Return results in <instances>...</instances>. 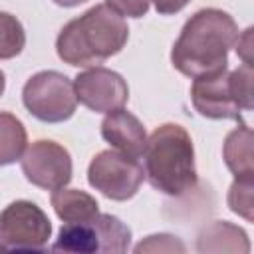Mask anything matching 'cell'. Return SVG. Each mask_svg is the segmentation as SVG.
<instances>
[{
  "instance_id": "6da1fadb",
  "label": "cell",
  "mask_w": 254,
  "mask_h": 254,
  "mask_svg": "<svg viewBox=\"0 0 254 254\" xmlns=\"http://www.w3.org/2000/svg\"><path fill=\"white\" fill-rule=\"evenodd\" d=\"M238 24L220 8H202L183 26L171 50V64L194 79L228 67V52L238 38Z\"/></svg>"
},
{
  "instance_id": "7a4b0ae2",
  "label": "cell",
  "mask_w": 254,
  "mask_h": 254,
  "mask_svg": "<svg viewBox=\"0 0 254 254\" xmlns=\"http://www.w3.org/2000/svg\"><path fill=\"white\" fill-rule=\"evenodd\" d=\"M127 40L129 26L125 18L107 4H95L60 30L56 52L67 65L93 67L119 54Z\"/></svg>"
},
{
  "instance_id": "3957f363",
  "label": "cell",
  "mask_w": 254,
  "mask_h": 254,
  "mask_svg": "<svg viewBox=\"0 0 254 254\" xmlns=\"http://www.w3.org/2000/svg\"><path fill=\"white\" fill-rule=\"evenodd\" d=\"M143 159L145 179L167 196H183L198 183L194 145L189 131L179 123L159 125L147 137Z\"/></svg>"
},
{
  "instance_id": "277c9868",
  "label": "cell",
  "mask_w": 254,
  "mask_h": 254,
  "mask_svg": "<svg viewBox=\"0 0 254 254\" xmlns=\"http://www.w3.org/2000/svg\"><path fill=\"white\" fill-rule=\"evenodd\" d=\"M131 246V228L113 214L97 212L83 222H65L52 250L65 254H123Z\"/></svg>"
},
{
  "instance_id": "5b68a950",
  "label": "cell",
  "mask_w": 254,
  "mask_h": 254,
  "mask_svg": "<svg viewBox=\"0 0 254 254\" xmlns=\"http://www.w3.org/2000/svg\"><path fill=\"white\" fill-rule=\"evenodd\" d=\"M22 103L38 121L64 123L77 107L73 81L56 69L38 71L24 83Z\"/></svg>"
},
{
  "instance_id": "8992f818",
  "label": "cell",
  "mask_w": 254,
  "mask_h": 254,
  "mask_svg": "<svg viewBox=\"0 0 254 254\" xmlns=\"http://www.w3.org/2000/svg\"><path fill=\"white\" fill-rule=\"evenodd\" d=\"M145 181L143 165L125 153L107 149L97 153L87 167V183L109 200H129Z\"/></svg>"
},
{
  "instance_id": "52a82bcc",
  "label": "cell",
  "mask_w": 254,
  "mask_h": 254,
  "mask_svg": "<svg viewBox=\"0 0 254 254\" xmlns=\"http://www.w3.org/2000/svg\"><path fill=\"white\" fill-rule=\"evenodd\" d=\"M52 238L48 214L32 200H14L0 212V244L4 250H44Z\"/></svg>"
},
{
  "instance_id": "ba28073f",
  "label": "cell",
  "mask_w": 254,
  "mask_h": 254,
  "mask_svg": "<svg viewBox=\"0 0 254 254\" xmlns=\"http://www.w3.org/2000/svg\"><path fill=\"white\" fill-rule=\"evenodd\" d=\"M20 165L28 183L44 190L67 187L73 175L69 151L52 139H38L26 145L20 157Z\"/></svg>"
},
{
  "instance_id": "9c48e42d",
  "label": "cell",
  "mask_w": 254,
  "mask_h": 254,
  "mask_svg": "<svg viewBox=\"0 0 254 254\" xmlns=\"http://www.w3.org/2000/svg\"><path fill=\"white\" fill-rule=\"evenodd\" d=\"M73 91L81 105L95 113H109L129 101V85L121 73L93 65L73 77Z\"/></svg>"
},
{
  "instance_id": "30bf717a",
  "label": "cell",
  "mask_w": 254,
  "mask_h": 254,
  "mask_svg": "<svg viewBox=\"0 0 254 254\" xmlns=\"http://www.w3.org/2000/svg\"><path fill=\"white\" fill-rule=\"evenodd\" d=\"M190 101L194 111L206 119H240L242 107L236 101L228 67L192 79Z\"/></svg>"
},
{
  "instance_id": "8fae6325",
  "label": "cell",
  "mask_w": 254,
  "mask_h": 254,
  "mask_svg": "<svg viewBox=\"0 0 254 254\" xmlns=\"http://www.w3.org/2000/svg\"><path fill=\"white\" fill-rule=\"evenodd\" d=\"M101 137L119 153L129 157H143L147 145V131L137 115L119 107L105 113L101 121Z\"/></svg>"
},
{
  "instance_id": "7c38bea8",
  "label": "cell",
  "mask_w": 254,
  "mask_h": 254,
  "mask_svg": "<svg viewBox=\"0 0 254 254\" xmlns=\"http://www.w3.org/2000/svg\"><path fill=\"white\" fill-rule=\"evenodd\" d=\"M198 252H250V240L244 228L226 222L214 220L204 226L196 238Z\"/></svg>"
},
{
  "instance_id": "4fadbf2b",
  "label": "cell",
  "mask_w": 254,
  "mask_h": 254,
  "mask_svg": "<svg viewBox=\"0 0 254 254\" xmlns=\"http://www.w3.org/2000/svg\"><path fill=\"white\" fill-rule=\"evenodd\" d=\"M222 159L236 181H254L252 165V129L246 123L232 129L222 145Z\"/></svg>"
},
{
  "instance_id": "5bb4252c",
  "label": "cell",
  "mask_w": 254,
  "mask_h": 254,
  "mask_svg": "<svg viewBox=\"0 0 254 254\" xmlns=\"http://www.w3.org/2000/svg\"><path fill=\"white\" fill-rule=\"evenodd\" d=\"M56 216L64 222H83L99 212V202L85 190L79 189H56L50 196Z\"/></svg>"
},
{
  "instance_id": "9a60e30c",
  "label": "cell",
  "mask_w": 254,
  "mask_h": 254,
  "mask_svg": "<svg viewBox=\"0 0 254 254\" xmlns=\"http://www.w3.org/2000/svg\"><path fill=\"white\" fill-rule=\"evenodd\" d=\"M28 145L24 123L8 111H0V167L16 163Z\"/></svg>"
},
{
  "instance_id": "2e32d148",
  "label": "cell",
  "mask_w": 254,
  "mask_h": 254,
  "mask_svg": "<svg viewBox=\"0 0 254 254\" xmlns=\"http://www.w3.org/2000/svg\"><path fill=\"white\" fill-rule=\"evenodd\" d=\"M26 32L22 22L10 12H0V60H12L22 54Z\"/></svg>"
},
{
  "instance_id": "e0dca14e",
  "label": "cell",
  "mask_w": 254,
  "mask_h": 254,
  "mask_svg": "<svg viewBox=\"0 0 254 254\" xmlns=\"http://www.w3.org/2000/svg\"><path fill=\"white\" fill-rule=\"evenodd\" d=\"M252 190H254V181H236L230 185L228 189V208L242 216L244 220L252 222L254 220V214H252Z\"/></svg>"
},
{
  "instance_id": "ac0fdd59",
  "label": "cell",
  "mask_w": 254,
  "mask_h": 254,
  "mask_svg": "<svg viewBox=\"0 0 254 254\" xmlns=\"http://www.w3.org/2000/svg\"><path fill=\"white\" fill-rule=\"evenodd\" d=\"M230 83H232V91L236 95L238 105L242 107V111H250L252 105V65L242 64L240 67L230 71Z\"/></svg>"
},
{
  "instance_id": "d6986e66",
  "label": "cell",
  "mask_w": 254,
  "mask_h": 254,
  "mask_svg": "<svg viewBox=\"0 0 254 254\" xmlns=\"http://www.w3.org/2000/svg\"><path fill=\"white\" fill-rule=\"evenodd\" d=\"M137 254L141 252H185V244L173 236V234H151L147 236L145 240H141L135 248H133Z\"/></svg>"
},
{
  "instance_id": "ffe728a7",
  "label": "cell",
  "mask_w": 254,
  "mask_h": 254,
  "mask_svg": "<svg viewBox=\"0 0 254 254\" xmlns=\"http://www.w3.org/2000/svg\"><path fill=\"white\" fill-rule=\"evenodd\" d=\"M103 4L123 18H143L149 12L151 0H105Z\"/></svg>"
},
{
  "instance_id": "44dd1931",
  "label": "cell",
  "mask_w": 254,
  "mask_h": 254,
  "mask_svg": "<svg viewBox=\"0 0 254 254\" xmlns=\"http://www.w3.org/2000/svg\"><path fill=\"white\" fill-rule=\"evenodd\" d=\"M234 46H236V54L242 58V64L252 65V58H250V52H252V28H246L242 32V36L238 34Z\"/></svg>"
},
{
  "instance_id": "7402d4cb",
  "label": "cell",
  "mask_w": 254,
  "mask_h": 254,
  "mask_svg": "<svg viewBox=\"0 0 254 254\" xmlns=\"http://www.w3.org/2000/svg\"><path fill=\"white\" fill-rule=\"evenodd\" d=\"M151 2H153L155 10H157L159 14H163V16H171V14L181 12L190 0H151Z\"/></svg>"
},
{
  "instance_id": "603a6c76",
  "label": "cell",
  "mask_w": 254,
  "mask_h": 254,
  "mask_svg": "<svg viewBox=\"0 0 254 254\" xmlns=\"http://www.w3.org/2000/svg\"><path fill=\"white\" fill-rule=\"evenodd\" d=\"M52 2L58 4V6H64V8H73V6H79L87 0H52Z\"/></svg>"
},
{
  "instance_id": "cb8c5ba5",
  "label": "cell",
  "mask_w": 254,
  "mask_h": 254,
  "mask_svg": "<svg viewBox=\"0 0 254 254\" xmlns=\"http://www.w3.org/2000/svg\"><path fill=\"white\" fill-rule=\"evenodd\" d=\"M4 89H6V75H4V71L0 69V97L4 95Z\"/></svg>"
},
{
  "instance_id": "d4e9b609",
  "label": "cell",
  "mask_w": 254,
  "mask_h": 254,
  "mask_svg": "<svg viewBox=\"0 0 254 254\" xmlns=\"http://www.w3.org/2000/svg\"><path fill=\"white\" fill-rule=\"evenodd\" d=\"M0 250H4V248H2V246H0Z\"/></svg>"
}]
</instances>
